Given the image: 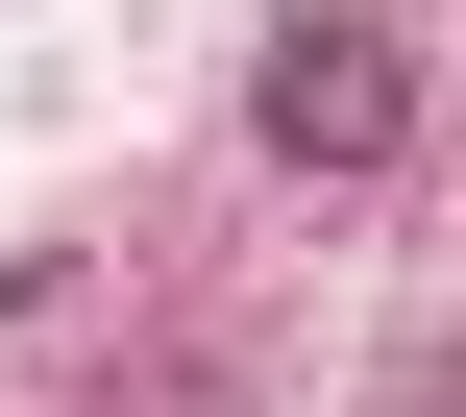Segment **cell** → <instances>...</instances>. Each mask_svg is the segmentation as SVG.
<instances>
[{
	"label": "cell",
	"mask_w": 466,
	"mask_h": 417,
	"mask_svg": "<svg viewBox=\"0 0 466 417\" xmlns=\"http://www.w3.org/2000/svg\"><path fill=\"white\" fill-rule=\"evenodd\" d=\"M246 147L319 172V197H369V172L418 147V25H393V0H295V25L246 49Z\"/></svg>",
	"instance_id": "1"
}]
</instances>
